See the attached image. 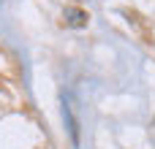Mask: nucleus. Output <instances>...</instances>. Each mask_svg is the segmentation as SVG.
Instances as JSON below:
<instances>
[{
  "label": "nucleus",
  "instance_id": "f257e3e1",
  "mask_svg": "<svg viewBox=\"0 0 155 149\" xmlns=\"http://www.w3.org/2000/svg\"><path fill=\"white\" fill-rule=\"evenodd\" d=\"M65 24L68 27H84L87 24V14L82 8H68L65 11Z\"/></svg>",
  "mask_w": 155,
  "mask_h": 149
}]
</instances>
